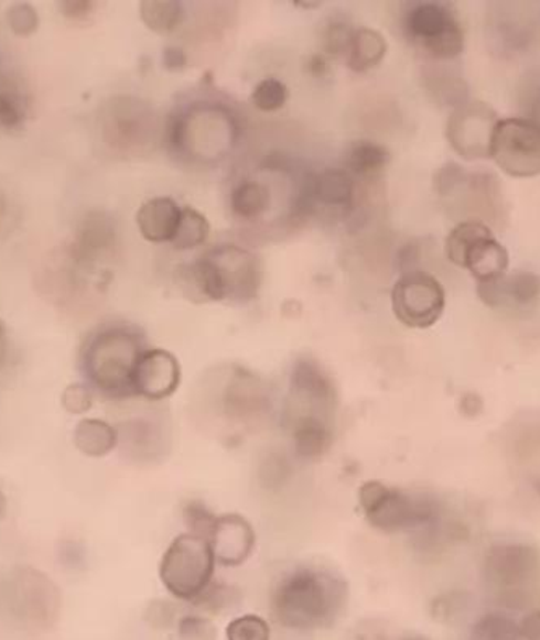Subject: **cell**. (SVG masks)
Segmentation results:
<instances>
[{"instance_id":"cell-1","label":"cell","mask_w":540,"mask_h":640,"mask_svg":"<svg viewBox=\"0 0 540 640\" xmlns=\"http://www.w3.org/2000/svg\"><path fill=\"white\" fill-rule=\"evenodd\" d=\"M348 587L342 577L320 566L287 573L272 592L270 605L280 625L298 631L327 628L345 608Z\"/></svg>"},{"instance_id":"cell-2","label":"cell","mask_w":540,"mask_h":640,"mask_svg":"<svg viewBox=\"0 0 540 640\" xmlns=\"http://www.w3.org/2000/svg\"><path fill=\"white\" fill-rule=\"evenodd\" d=\"M261 276L258 256L237 245H220L180 269V286L195 303H246L258 296Z\"/></svg>"},{"instance_id":"cell-3","label":"cell","mask_w":540,"mask_h":640,"mask_svg":"<svg viewBox=\"0 0 540 640\" xmlns=\"http://www.w3.org/2000/svg\"><path fill=\"white\" fill-rule=\"evenodd\" d=\"M143 335L130 325H104L83 345V376L93 392L107 400L134 398L133 376L143 352Z\"/></svg>"},{"instance_id":"cell-4","label":"cell","mask_w":540,"mask_h":640,"mask_svg":"<svg viewBox=\"0 0 540 640\" xmlns=\"http://www.w3.org/2000/svg\"><path fill=\"white\" fill-rule=\"evenodd\" d=\"M169 147L201 162L220 161L237 140L234 113L224 107L196 104L172 117L168 124Z\"/></svg>"},{"instance_id":"cell-5","label":"cell","mask_w":540,"mask_h":640,"mask_svg":"<svg viewBox=\"0 0 540 640\" xmlns=\"http://www.w3.org/2000/svg\"><path fill=\"white\" fill-rule=\"evenodd\" d=\"M484 581L500 604L528 608L538 598L540 555L525 543H498L484 560Z\"/></svg>"},{"instance_id":"cell-6","label":"cell","mask_w":540,"mask_h":640,"mask_svg":"<svg viewBox=\"0 0 540 640\" xmlns=\"http://www.w3.org/2000/svg\"><path fill=\"white\" fill-rule=\"evenodd\" d=\"M61 605L58 587L34 567H15L0 579V615L22 628H52Z\"/></svg>"},{"instance_id":"cell-7","label":"cell","mask_w":540,"mask_h":640,"mask_svg":"<svg viewBox=\"0 0 540 640\" xmlns=\"http://www.w3.org/2000/svg\"><path fill=\"white\" fill-rule=\"evenodd\" d=\"M359 507L366 521L386 534L411 532L434 524L438 505L422 495L404 492L379 480H368L359 487Z\"/></svg>"},{"instance_id":"cell-8","label":"cell","mask_w":540,"mask_h":640,"mask_svg":"<svg viewBox=\"0 0 540 640\" xmlns=\"http://www.w3.org/2000/svg\"><path fill=\"white\" fill-rule=\"evenodd\" d=\"M216 556L206 539L185 532L176 535L159 566V577L169 594L195 604L214 583Z\"/></svg>"},{"instance_id":"cell-9","label":"cell","mask_w":540,"mask_h":640,"mask_svg":"<svg viewBox=\"0 0 540 640\" xmlns=\"http://www.w3.org/2000/svg\"><path fill=\"white\" fill-rule=\"evenodd\" d=\"M450 262L466 269L477 283L490 282L507 275L510 256L495 238L489 225L480 220H465L450 231L445 241Z\"/></svg>"},{"instance_id":"cell-10","label":"cell","mask_w":540,"mask_h":640,"mask_svg":"<svg viewBox=\"0 0 540 640\" xmlns=\"http://www.w3.org/2000/svg\"><path fill=\"white\" fill-rule=\"evenodd\" d=\"M404 33L429 57L452 61L465 50V30L452 7L442 2L413 3L403 20Z\"/></svg>"},{"instance_id":"cell-11","label":"cell","mask_w":540,"mask_h":640,"mask_svg":"<svg viewBox=\"0 0 540 640\" xmlns=\"http://www.w3.org/2000/svg\"><path fill=\"white\" fill-rule=\"evenodd\" d=\"M490 159L507 175H540V124L531 119L498 120L492 138Z\"/></svg>"},{"instance_id":"cell-12","label":"cell","mask_w":540,"mask_h":640,"mask_svg":"<svg viewBox=\"0 0 540 640\" xmlns=\"http://www.w3.org/2000/svg\"><path fill=\"white\" fill-rule=\"evenodd\" d=\"M392 311L401 324L424 330L441 321L445 289L431 273L407 272L393 285Z\"/></svg>"},{"instance_id":"cell-13","label":"cell","mask_w":540,"mask_h":640,"mask_svg":"<svg viewBox=\"0 0 540 640\" xmlns=\"http://www.w3.org/2000/svg\"><path fill=\"white\" fill-rule=\"evenodd\" d=\"M290 408L292 421L314 417L331 422L337 404L334 380L313 358L296 359L290 376Z\"/></svg>"},{"instance_id":"cell-14","label":"cell","mask_w":540,"mask_h":640,"mask_svg":"<svg viewBox=\"0 0 540 640\" xmlns=\"http://www.w3.org/2000/svg\"><path fill=\"white\" fill-rule=\"evenodd\" d=\"M498 116L489 104L473 100L453 110L446 123V140L466 161L490 159L492 138Z\"/></svg>"},{"instance_id":"cell-15","label":"cell","mask_w":540,"mask_h":640,"mask_svg":"<svg viewBox=\"0 0 540 640\" xmlns=\"http://www.w3.org/2000/svg\"><path fill=\"white\" fill-rule=\"evenodd\" d=\"M182 383V366L168 349L148 348L133 376L134 397L148 401L171 398Z\"/></svg>"},{"instance_id":"cell-16","label":"cell","mask_w":540,"mask_h":640,"mask_svg":"<svg viewBox=\"0 0 540 640\" xmlns=\"http://www.w3.org/2000/svg\"><path fill=\"white\" fill-rule=\"evenodd\" d=\"M220 566L237 567L248 562L256 545V532L248 519L237 513L220 514L209 538Z\"/></svg>"},{"instance_id":"cell-17","label":"cell","mask_w":540,"mask_h":640,"mask_svg":"<svg viewBox=\"0 0 540 640\" xmlns=\"http://www.w3.org/2000/svg\"><path fill=\"white\" fill-rule=\"evenodd\" d=\"M355 203V180L346 169H325L304 180L300 192V207L307 209L314 204L337 209H352Z\"/></svg>"},{"instance_id":"cell-18","label":"cell","mask_w":540,"mask_h":640,"mask_svg":"<svg viewBox=\"0 0 540 640\" xmlns=\"http://www.w3.org/2000/svg\"><path fill=\"white\" fill-rule=\"evenodd\" d=\"M477 293L490 307H501L510 303L528 306L539 300L540 276L534 272H515L490 282L477 283Z\"/></svg>"},{"instance_id":"cell-19","label":"cell","mask_w":540,"mask_h":640,"mask_svg":"<svg viewBox=\"0 0 540 640\" xmlns=\"http://www.w3.org/2000/svg\"><path fill=\"white\" fill-rule=\"evenodd\" d=\"M182 209L183 207L169 196L148 199L137 214L141 237L149 243H172L182 219Z\"/></svg>"},{"instance_id":"cell-20","label":"cell","mask_w":540,"mask_h":640,"mask_svg":"<svg viewBox=\"0 0 540 640\" xmlns=\"http://www.w3.org/2000/svg\"><path fill=\"white\" fill-rule=\"evenodd\" d=\"M119 431L102 419L85 417L75 425L74 445L88 458H104L119 445Z\"/></svg>"},{"instance_id":"cell-21","label":"cell","mask_w":540,"mask_h":640,"mask_svg":"<svg viewBox=\"0 0 540 640\" xmlns=\"http://www.w3.org/2000/svg\"><path fill=\"white\" fill-rule=\"evenodd\" d=\"M387 51H389V44L382 33L368 26L356 28L353 31L348 54H346V64L349 70L365 74L384 61Z\"/></svg>"},{"instance_id":"cell-22","label":"cell","mask_w":540,"mask_h":640,"mask_svg":"<svg viewBox=\"0 0 540 640\" xmlns=\"http://www.w3.org/2000/svg\"><path fill=\"white\" fill-rule=\"evenodd\" d=\"M293 444L301 458L314 459L327 453L334 442L332 422L322 419L303 417L290 421Z\"/></svg>"},{"instance_id":"cell-23","label":"cell","mask_w":540,"mask_h":640,"mask_svg":"<svg viewBox=\"0 0 540 640\" xmlns=\"http://www.w3.org/2000/svg\"><path fill=\"white\" fill-rule=\"evenodd\" d=\"M272 193L259 180H244L230 193L231 213L241 220H256L270 209Z\"/></svg>"},{"instance_id":"cell-24","label":"cell","mask_w":540,"mask_h":640,"mask_svg":"<svg viewBox=\"0 0 540 640\" xmlns=\"http://www.w3.org/2000/svg\"><path fill=\"white\" fill-rule=\"evenodd\" d=\"M389 162L390 152L387 148L369 140H359L349 144L345 159L346 171L363 178L379 175Z\"/></svg>"},{"instance_id":"cell-25","label":"cell","mask_w":540,"mask_h":640,"mask_svg":"<svg viewBox=\"0 0 540 640\" xmlns=\"http://www.w3.org/2000/svg\"><path fill=\"white\" fill-rule=\"evenodd\" d=\"M140 15L149 30L169 34L183 22L185 10L182 3L175 0H144L140 3Z\"/></svg>"},{"instance_id":"cell-26","label":"cell","mask_w":540,"mask_h":640,"mask_svg":"<svg viewBox=\"0 0 540 640\" xmlns=\"http://www.w3.org/2000/svg\"><path fill=\"white\" fill-rule=\"evenodd\" d=\"M209 234L210 225L207 217L193 207H183L182 219L176 228L175 238L172 240L173 248L188 251V249L203 247L209 238Z\"/></svg>"},{"instance_id":"cell-27","label":"cell","mask_w":540,"mask_h":640,"mask_svg":"<svg viewBox=\"0 0 540 640\" xmlns=\"http://www.w3.org/2000/svg\"><path fill=\"white\" fill-rule=\"evenodd\" d=\"M26 112L25 95L17 88L15 83L0 75V127L7 130L22 127Z\"/></svg>"},{"instance_id":"cell-28","label":"cell","mask_w":540,"mask_h":640,"mask_svg":"<svg viewBox=\"0 0 540 640\" xmlns=\"http://www.w3.org/2000/svg\"><path fill=\"white\" fill-rule=\"evenodd\" d=\"M518 622L504 614L484 615L473 628V640H519Z\"/></svg>"},{"instance_id":"cell-29","label":"cell","mask_w":540,"mask_h":640,"mask_svg":"<svg viewBox=\"0 0 540 640\" xmlns=\"http://www.w3.org/2000/svg\"><path fill=\"white\" fill-rule=\"evenodd\" d=\"M289 100V88L277 78H264L255 86L251 102L261 112H277Z\"/></svg>"},{"instance_id":"cell-30","label":"cell","mask_w":540,"mask_h":640,"mask_svg":"<svg viewBox=\"0 0 540 640\" xmlns=\"http://www.w3.org/2000/svg\"><path fill=\"white\" fill-rule=\"evenodd\" d=\"M227 640H270L269 622L258 615H244L228 622Z\"/></svg>"},{"instance_id":"cell-31","label":"cell","mask_w":540,"mask_h":640,"mask_svg":"<svg viewBox=\"0 0 540 640\" xmlns=\"http://www.w3.org/2000/svg\"><path fill=\"white\" fill-rule=\"evenodd\" d=\"M216 519V514L203 501H188L183 507V521H185L188 532L206 539L207 542H209L210 534H213Z\"/></svg>"},{"instance_id":"cell-32","label":"cell","mask_w":540,"mask_h":640,"mask_svg":"<svg viewBox=\"0 0 540 640\" xmlns=\"http://www.w3.org/2000/svg\"><path fill=\"white\" fill-rule=\"evenodd\" d=\"M6 19L12 33L20 37L31 36L40 28V17L31 3H13L7 10Z\"/></svg>"},{"instance_id":"cell-33","label":"cell","mask_w":540,"mask_h":640,"mask_svg":"<svg viewBox=\"0 0 540 640\" xmlns=\"http://www.w3.org/2000/svg\"><path fill=\"white\" fill-rule=\"evenodd\" d=\"M61 404L68 414L82 416L95 404V392L85 383H71L62 393Z\"/></svg>"},{"instance_id":"cell-34","label":"cell","mask_w":540,"mask_h":640,"mask_svg":"<svg viewBox=\"0 0 540 640\" xmlns=\"http://www.w3.org/2000/svg\"><path fill=\"white\" fill-rule=\"evenodd\" d=\"M353 31H355V28L345 22L328 23L324 34H322V44H324L325 52L328 55H334V57H342V55L346 57L349 43H352Z\"/></svg>"},{"instance_id":"cell-35","label":"cell","mask_w":540,"mask_h":640,"mask_svg":"<svg viewBox=\"0 0 540 640\" xmlns=\"http://www.w3.org/2000/svg\"><path fill=\"white\" fill-rule=\"evenodd\" d=\"M180 640H217V631L209 619L203 616H183L179 622Z\"/></svg>"},{"instance_id":"cell-36","label":"cell","mask_w":540,"mask_h":640,"mask_svg":"<svg viewBox=\"0 0 540 640\" xmlns=\"http://www.w3.org/2000/svg\"><path fill=\"white\" fill-rule=\"evenodd\" d=\"M234 595L235 592L230 587L213 583L193 605L213 611V614H220L222 610L230 608V605L234 604Z\"/></svg>"},{"instance_id":"cell-37","label":"cell","mask_w":540,"mask_h":640,"mask_svg":"<svg viewBox=\"0 0 540 640\" xmlns=\"http://www.w3.org/2000/svg\"><path fill=\"white\" fill-rule=\"evenodd\" d=\"M519 638L540 640V608H532L518 622Z\"/></svg>"},{"instance_id":"cell-38","label":"cell","mask_w":540,"mask_h":640,"mask_svg":"<svg viewBox=\"0 0 540 640\" xmlns=\"http://www.w3.org/2000/svg\"><path fill=\"white\" fill-rule=\"evenodd\" d=\"M93 10H95V3L89 2V0H65V2H61V12L71 20L86 19V17L91 15Z\"/></svg>"},{"instance_id":"cell-39","label":"cell","mask_w":540,"mask_h":640,"mask_svg":"<svg viewBox=\"0 0 540 640\" xmlns=\"http://www.w3.org/2000/svg\"><path fill=\"white\" fill-rule=\"evenodd\" d=\"M460 411H462L463 416L467 419L480 416L484 411V400L480 398V394H463L462 400H460Z\"/></svg>"},{"instance_id":"cell-40","label":"cell","mask_w":540,"mask_h":640,"mask_svg":"<svg viewBox=\"0 0 540 640\" xmlns=\"http://www.w3.org/2000/svg\"><path fill=\"white\" fill-rule=\"evenodd\" d=\"M186 57L183 55L182 50L179 47H171V50L165 51L164 54V65L171 70H175V68H182L185 65Z\"/></svg>"},{"instance_id":"cell-41","label":"cell","mask_w":540,"mask_h":640,"mask_svg":"<svg viewBox=\"0 0 540 640\" xmlns=\"http://www.w3.org/2000/svg\"><path fill=\"white\" fill-rule=\"evenodd\" d=\"M7 358V334L6 328H3L2 322H0V369H2L3 362Z\"/></svg>"},{"instance_id":"cell-42","label":"cell","mask_w":540,"mask_h":640,"mask_svg":"<svg viewBox=\"0 0 540 640\" xmlns=\"http://www.w3.org/2000/svg\"><path fill=\"white\" fill-rule=\"evenodd\" d=\"M7 511H9V501H7L6 493L0 490V521L6 519Z\"/></svg>"},{"instance_id":"cell-43","label":"cell","mask_w":540,"mask_h":640,"mask_svg":"<svg viewBox=\"0 0 540 640\" xmlns=\"http://www.w3.org/2000/svg\"><path fill=\"white\" fill-rule=\"evenodd\" d=\"M536 123L540 124V89L538 96L534 98V104H532V119Z\"/></svg>"},{"instance_id":"cell-44","label":"cell","mask_w":540,"mask_h":640,"mask_svg":"<svg viewBox=\"0 0 540 640\" xmlns=\"http://www.w3.org/2000/svg\"><path fill=\"white\" fill-rule=\"evenodd\" d=\"M403 640H428V639L418 638V636H414V638H407V639H403Z\"/></svg>"}]
</instances>
